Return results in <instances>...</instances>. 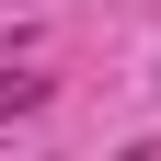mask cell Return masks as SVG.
I'll return each instance as SVG.
<instances>
[{"instance_id":"cell-1","label":"cell","mask_w":161,"mask_h":161,"mask_svg":"<svg viewBox=\"0 0 161 161\" xmlns=\"http://www.w3.org/2000/svg\"><path fill=\"white\" fill-rule=\"evenodd\" d=\"M35 104H46V69H12L0 80V115H35Z\"/></svg>"}]
</instances>
